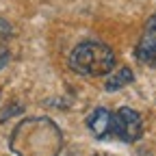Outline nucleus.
<instances>
[{"label":"nucleus","mask_w":156,"mask_h":156,"mask_svg":"<svg viewBox=\"0 0 156 156\" xmlns=\"http://www.w3.org/2000/svg\"><path fill=\"white\" fill-rule=\"evenodd\" d=\"M58 126L46 117H30L11 134V147L17 156H56L61 150Z\"/></svg>","instance_id":"f257e3e1"},{"label":"nucleus","mask_w":156,"mask_h":156,"mask_svg":"<svg viewBox=\"0 0 156 156\" xmlns=\"http://www.w3.org/2000/svg\"><path fill=\"white\" fill-rule=\"evenodd\" d=\"M69 67L80 76H108L115 67V52L104 41H80L69 54Z\"/></svg>","instance_id":"f03ea898"},{"label":"nucleus","mask_w":156,"mask_h":156,"mask_svg":"<svg viewBox=\"0 0 156 156\" xmlns=\"http://www.w3.org/2000/svg\"><path fill=\"white\" fill-rule=\"evenodd\" d=\"M113 134L126 143L139 141L143 134L141 115L130 106H122L117 113H113Z\"/></svg>","instance_id":"7ed1b4c3"},{"label":"nucleus","mask_w":156,"mask_h":156,"mask_svg":"<svg viewBox=\"0 0 156 156\" xmlns=\"http://www.w3.org/2000/svg\"><path fill=\"white\" fill-rule=\"evenodd\" d=\"M87 128L91 130V134L95 139H104L113 132V113L104 106H98L93 113H89L87 117Z\"/></svg>","instance_id":"20e7f679"},{"label":"nucleus","mask_w":156,"mask_h":156,"mask_svg":"<svg viewBox=\"0 0 156 156\" xmlns=\"http://www.w3.org/2000/svg\"><path fill=\"white\" fill-rule=\"evenodd\" d=\"M134 56L145 65H156V33H145L134 48Z\"/></svg>","instance_id":"39448f33"},{"label":"nucleus","mask_w":156,"mask_h":156,"mask_svg":"<svg viewBox=\"0 0 156 156\" xmlns=\"http://www.w3.org/2000/svg\"><path fill=\"white\" fill-rule=\"evenodd\" d=\"M132 80H134V74H132V69H130V67H119L115 74H108V76H106V83H104V87H106V91H117V89H124V87H128Z\"/></svg>","instance_id":"423d86ee"},{"label":"nucleus","mask_w":156,"mask_h":156,"mask_svg":"<svg viewBox=\"0 0 156 156\" xmlns=\"http://www.w3.org/2000/svg\"><path fill=\"white\" fill-rule=\"evenodd\" d=\"M145 33H156V15H152L145 24Z\"/></svg>","instance_id":"0eeeda50"},{"label":"nucleus","mask_w":156,"mask_h":156,"mask_svg":"<svg viewBox=\"0 0 156 156\" xmlns=\"http://www.w3.org/2000/svg\"><path fill=\"white\" fill-rule=\"evenodd\" d=\"M7 58H9V54H7V52H5L2 48H0V67H2V65L7 63Z\"/></svg>","instance_id":"6e6552de"},{"label":"nucleus","mask_w":156,"mask_h":156,"mask_svg":"<svg viewBox=\"0 0 156 156\" xmlns=\"http://www.w3.org/2000/svg\"><path fill=\"white\" fill-rule=\"evenodd\" d=\"M95 156H102V154H95Z\"/></svg>","instance_id":"1a4fd4ad"}]
</instances>
